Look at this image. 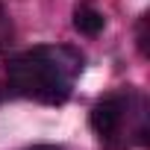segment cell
<instances>
[{
    "label": "cell",
    "instance_id": "277c9868",
    "mask_svg": "<svg viewBox=\"0 0 150 150\" xmlns=\"http://www.w3.org/2000/svg\"><path fill=\"white\" fill-rule=\"evenodd\" d=\"M138 50L147 56V18H141V24H138Z\"/></svg>",
    "mask_w": 150,
    "mask_h": 150
},
{
    "label": "cell",
    "instance_id": "7a4b0ae2",
    "mask_svg": "<svg viewBox=\"0 0 150 150\" xmlns=\"http://www.w3.org/2000/svg\"><path fill=\"white\" fill-rule=\"evenodd\" d=\"M124 121V100L121 97H103L100 103H94L88 124L97 135H112Z\"/></svg>",
    "mask_w": 150,
    "mask_h": 150
},
{
    "label": "cell",
    "instance_id": "5b68a950",
    "mask_svg": "<svg viewBox=\"0 0 150 150\" xmlns=\"http://www.w3.org/2000/svg\"><path fill=\"white\" fill-rule=\"evenodd\" d=\"M33 150H62V147H56V144H38V147H33Z\"/></svg>",
    "mask_w": 150,
    "mask_h": 150
},
{
    "label": "cell",
    "instance_id": "3957f363",
    "mask_svg": "<svg viewBox=\"0 0 150 150\" xmlns=\"http://www.w3.org/2000/svg\"><path fill=\"white\" fill-rule=\"evenodd\" d=\"M74 30L83 33V35H97L103 30V15L91 6H80L74 12Z\"/></svg>",
    "mask_w": 150,
    "mask_h": 150
},
{
    "label": "cell",
    "instance_id": "6da1fadb",
    "mask_svg": "<svg viewBox=\"0 0 150 150\" xmlns=\"http://www.w3.org/2000/svg\"><path fill=\"white\" fill-rule=\"evenodd\" d=\"M65 50H50V47H35L27 50L15 59H9L6 74H9V88L24 97H35L41 103L59 106L71 94V77L68 71H77V65L62 62Z\"/></svg>",
    "mask_w": 150,
    "mask_h": 150
}]
</instances>
